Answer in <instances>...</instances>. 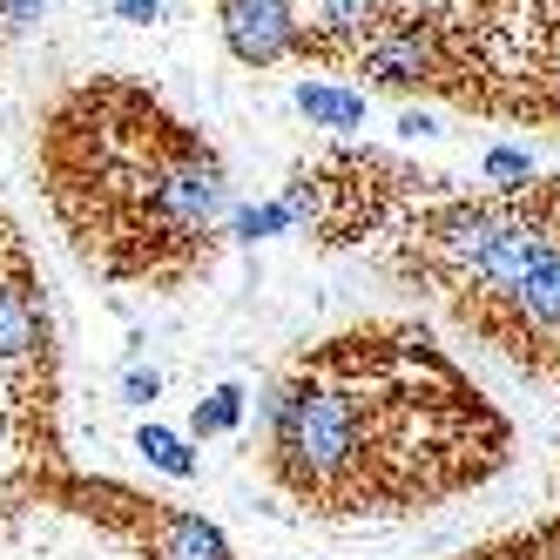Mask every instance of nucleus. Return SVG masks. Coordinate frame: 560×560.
Wrapping results in <instances>:
<instances>
[{
	"instance_id": "1",
	"label": "nucleus",
	"mask_w": 560,
	"mask_h": 560,
	"mask_svg": "<svg viewBox=\"0 0 560 560\" xmlns=\"http://www.w3.org/2000/svg\"><path fill=\"white\" fill-rule=\"evenodd\" d=\"M270 479L325 520L425 513L506 466L513 425L412 325L345 331L257 392Z\"/></svg>"
},
{
	"instance_id": "2",
	"label": "nucleus",
	"mask_w": 560,
	"mask_h": 560,
	"mask_svg": "<svg viewBox=\"0 0 560 560\" xmlns=\"http://www.w3.org/2000/svg\"><path fill=\"white\" fill-rule=\"evenodd\" d=\"M48 196L74 250L108 277H183L210 264L236 196L223 155L122 82L74 89L48 122Z\"/></svg>"
},
{
	"instance_id": "3",
	"label": "nucleus",
	"mask_w": 560,
	"mask_h": 560,
	"mask_svg": "<svg viewBox=\"0 0 560 560\" xmlns=\"http://www.w3.org/2000/svg\"><path fill=\"white\" fill-rule=\"evenodd\" d=\"M358 74L372 89H398V95H425V89H446L453 74V48H446V21L406 8L378 42L358 55Z\"/></svg>"
},
{
	"instance_id": "4",
	"label": "nucleus",
	"mask_w": 560,
	"mask_h": 560,
	"mask_svg": "<svg viewBox=\"0 0 560 560\" xmlns=\"http://www.w3.org/2000/svg\"><path fill=\"white\" fill-rule=\"evenodd\" d=\"M217 27H223V48L244 61V68H277L298 55V0H217Z\"/></svg>"
},
{
	"instance_id": "5",
	"label": "nucleus",
	"mask_w": 560,
	"mask_h": 560,
	"mask_svg": "<svg viewBox=\"0 0 560 560\" xmlns=\"http://www.w3.org/2000/svg\"><path fill=\"white\" fill-rule=\"evenodd\" d=\"M398 14H406V0H317L311 27L298 34V55H317V61H358Z\"/></svg>"
},
{
	"instance_id": "6",
	"label": "nucleus",
	"mask_w": 560,
	"mask_h": 560,
	"mask_svg": "<svg viewBox=\"0 0 560 560\" xmlns=\"http://www.w3.org/2000/svg\"><path fill=\"white\" fill-rule=\"evenodd\" d=\"M48 358V311L27 264L14 257L0 270V372H34Z\"/></svg>"
},
{
	"instance_id": "7",
	"label": "nucleus",
	"mask_w": 560,
	"mask_h": 560,
	"mask_svg": "<svg viewBox=\"0 0 560 560\" xmlns=\"http://www.w3.org/2000/svg\"><path fill=\"white\" fill-rule=\"evenodd\" d=\"M149 506H155V500H149ZM149 553H155V560H236L217 520L183 513V506H155V513H149Z\"/></svg>"
},
{
	"instance_id": "8",
	"label": "nucleus",
	"mask_w": 560,
	"mask_h": 560,
	"mask_svg": "<svg viewBox=\"0 0 560 560\" xmlns=\"http://www.w3.org/2000/svg\"><path fill=\"white\" fill-rule=\"evenodd\" d=\"M291 102H298V115L311 129H331V136H358L365 129V89H345V82H304L291 89Z\"/></svg>"
},
{
	"instance_id": "9",
	"label": "nucleus",
	"mask_w": 560,
	"mask_h": 560,
	"mask_svg": "<svg viewBox=\"0 0 560 560\" xmlns=\"http://www.w3.org/2000/svg\"><path fill=\"white\" fill-rule=\"evenodd\" d=\"M244 412H250V392L244 385H210L189 406V439H223V432L244 425Z\"/></svg>"
},
{
	"instance_id": "10",
	"label": "nucleus",
	"mask_w": 560,
	"mask_h": 560,
	"mask_svg": "<svg viewBox=\"0 0 560 560\" xmlns=\"http://www.w3.org/2000/svg\"><path fill=\"white\" fill-rule=\"evenodd\" d=\"M136 453L155 466V472H170V479H196V446L183 432H170V425H136Z\"/></svg>"
},
{
	"instance_id": "11",
	"label": "nucleus",
	"mask_w": 560,
	"mask_h": 560,
	"mask_svg": "<svg viewBox=\"0 0 560 560\" xmlns=\"http://www.w3.org/2000/svg\"><path fill=\"white\" fill-rule=\"evenodd\" d=\"M223 230L236 236V244H264V236H284V230H298V223H291L284 203H236Z\"/></svg>"
},
{
	"instance_id": "12",
	"label": "nucleus",
	"mask_w": 560,
	"mask_h": 560,
	"mask_svg": "<svg viewBox=\"0 0 560 560\" xmlns=\"http://www.w3.org/2000/svg\"><path fill=\"white\" fill-rule=\"evenodd\" d=\"M479 170H487L493 196H520V189L534 183V155L520 149V142H493V149H487V163H479Z\"/></svg>"
},
{
	"instance_id": "13",
	"label": "nucleus",
	"mask_w": 560,
	"mask_h": 560,
	"mask_svg": "<svg viewBox=\"0 0 560 560\" xmlns=\"http://www.w3.org/2000/svg\"><path fill=\"white\" fill-rule=\"evenodd\" d=\"M115 392H122V406H155V398H163V372L142 365V358H129L122 378H115Z\"/></svg>"
},
{
	"instance_id": "14",
	"label": "nucleus",
	"mask_w": 560,
	"mask_h": 560,
	"mask_svg": "<svg viewBox=\"0 0 560 560\" xmlns=\"http://www.w3.org/2000/svg\"><path fill=\"white\" fill-rule=\"evenodd\" d=\"M48 14V0H0V34H34Z\"/></svg>"
},
{
	"instance_id": "15",
	"label": "nucleus",
	"mask_w": 560,
	"mask_h": 560,
	"mask_svg": "<svg viewBox=\"0 0 560 560\" xmlns=\"http://www.w3.org/2000/svg\"><path fill=\"white\" fill-rule=\"evenodd\" d=\"M398 136H406V142H432V136H446V129H439L432 108H406V115H398Z\"/></svg>"
},
{
	"instance_id": "16",
	"label": "nucleus",
	"mask_w": 560,
	"mask_h": 560,
	"mask_svg": "<svg viewBox=\"0 0 560 560\" xmlns=\"http://www.w3.org/2000/svg\"><path fill=\"white\" fill-rule=\"evenodd\" d=\"M115 21L149 27V21H163V0H115Z\"/></svg>"
},
{
	"instance_id": "17",
	"label": "nucleus",
	"mask_w": 560,
	"mask_h": 560,
	"mask_svg": "<svg viewBox=\"0 0 560 560\" xmlns=\"http://www.w3.org/2000/svg\"><path fill=\"white\" fill-rule=\"evenodd\" d=\"M534 553H540V560H560V527H547V534L534 540Z\"/></svg>"
},
{
	"instance_id": "18",
	"label": "nucleus",
	"mask_w": 560,
	"mask_h": 560,
	"mask_svg": "<svg viewBox=\"0 0 560 560\" xmlns=\"http://www.w3.org/2000/svg\"><path fill=\"white\" fill-rule=\"evenodd\" d=\"M48 8H55V0H48Z\"/></svg>"
}]
</instances>
